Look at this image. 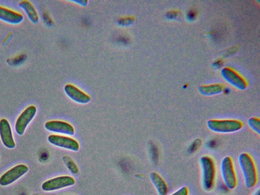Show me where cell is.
<instances>
[{
  "label": "cell",
  "instance_id": "obj_2",
  "mask_svg": "<svg viewBox=\"0 0 260 195\" xmlns=\"http://www.w3.org/2000/svg\"><path fill=\"white\" fill-rule=\"evenodd\" d=\"M199 165L202 187L206 191H211L214 185L216 175L214 161L210 156L204 155L200 158Z\"/></svg>",
  "mask_w": 260,
  "mask_h": 195
},
{
  "label": "cell",
  "instance_id": "obj_13",
  "mask_svg": "<svg viewBox=\"0 0 260 195\" xmlns=\"http://www.w3.org/2000/svg\"><path fill=\"white\" fill-rule=\"evenodd\" d=\"M150 180L158 195H167L168 186L163 178L156 172H152L149 175Z\"/></svg>",
  "mask_w": 260,
  "mask_h": 195
},
{
  "label": "cell",
  "instance_id": "obj_1",
  "mask_svg": "<svg viewBox=\"0 0 260 195\" xmlns=\"http://www.w3.org/2000/svg\"><path fill=\"white\" fill-rule=\"evenodd\" d=\"M238 162L245 186L247 188L253 187L257 182V174L252 158L248 153L243 152L239 154Z\"/></svg>",
  "mask_w": 260,
  "mask_h": 195
},
{
  "label": "cell",
  "instance_id": "obj_16",
  "mask_svg": "<svg viewBox=\"0 0 260 195\" xmlns=\"http://www.w3.org/2000/svg\"><path fill=\"white\" fill-rule=\"evenodd\" d=\"M65 164L70 171L73 174H77L78 172V169L75 163L71 159V158L66 156L64 160Z\"/></svg>",
  "mask_w": 260,
  "mask_h": 195
},
{
  "label": "cell",
  "instance_id": "obj_9",
  "mask_svg": "<svg viewBox=\"0 0 260 195\" xmlns=\"http://www.w3.org/2000/svg\"><path fill=\"white\" fill-rule=\"evenodd\" d=\"M45 128L51 132L73 136L75 134L74 127L69 123L60 120L48 121L45 123Z\"/></svg>",
  "mask_w": 260,
  "mask_h": 195
},
{
  "label": "cell",
  "instance_id": "obj_10",
  "mask_svg": "<svg viewBox=\"0 0 260 195\" xmlns=\"http://www.w3.org/2000/svg\"><path fill=\"white\" fill-rule=\"evenodd\" d=\"M0 137L3 145L8 148L13 149L15 147L11 126L6 119L0 120Z\"/></svg>",
  "mask_w": 260,
  "mask_h": 195
},
{
  "label": "cell",
  "instance_id": "obj_17",
  "mask_svg": "<svg viewBox=\"0 0 260 195\" xmlns=\"http://www.w3.org/2000/svg\"><path fill=\"white\" fill-rule=\"evenodd\" d=\"M188 188L186 186H182L170 195H188Z\"/></svg>",
  "mask_w": 260,
  "mask_h": 195
},
{
  "label": "cell",
  "instance_id": "obj_15",
  "mask_svg": "<svg viewBox=\"0 0 260 195\" xmlns=\"http://www.w3.org/2000/svg\"><path fill=\"white\" fill-rule=\"evenodd\" d=\"M247 124L250 129L258 135H260V120L256 117H251L247 120Z\"/></svg>",
  "mask_w": 260,
  "mask_h": 195
},
{
  "label": "cell",
  "instance_id": "obj_8",
  "mask_svg": "<svg viewBox=\"0 0 260 195\" xmlns=\"http://www.w3.org/2000/svg\"><path fill=\"white\" fill-rule=\"evenodd\" d=\"M48 140L51 144L73 151H77L79 149V144L77 140L69 137L50 135Z\"/></svg>",
  "mask_w": 260,
  "mask_h": 195
},
{
  "label": "cell",
  "instance_id": "obj_5",
  "mask_svg": "<svg viewBox=\"0 0 260 195\" xmlns=\"http://www.w3.org/2000/svg\"><path fill=\"white\" fill-rule=\"evenodd\" d=\"M75 184V180L70 176H60L45 181L41 187L44 191H54L67 187L71 186Z\"/></svg>",
  "mask_w": 260,
  "mask_h": 195
},
{
  "label": "cell",
  "instance_id": "obj_7",
  "mask_svg": "<svg viewBox=\"0 0 260 195\" xmlns=\"http://www.w3.org/2000/svg\"><path fill=\"white\" fill-rule=\"evenodd\" d=\"M36 112V107L34 105H30L20 114L15 124V131L19 135L21 136L24 134L27 126L32 120Z\"/></svg>",
  "mask_w": 260,
  "mask_h": 195
},
{
  "label": "cell",
  "instance_id": "obj_3",
  "mask_svg": "<svg viewBox=\"0 0 260 195\" xmlns=\"http://www.w3.org/2000/svg\"><path fill=\"white\" fill-rule=\"evenodd\" d=\"M207 126L214 133L229 134L241 130L243 123L236 119H210L207 122Z\"/></svg>",
  "mask_w": 260,
  "mask_h": 195
},
{
  "label": "cell",
  "instance_id": "obj_4",
  "mask_svg": "<svg viewBox=\"0 0 260 195\" xmlns=\"http://www.w3.org/2000/svg\"><path fill=\"white\" fill-rule=\"evenodd\" d=\"M220 173L226 187L233 189L237 184V179L232 158L229 156L223 157L220 162Z\"/></svg>",
  "mask_w": 260,
  "mask_h": 195
},
{
  "label": "cell",
  "instance_id": "obj_14",
  "mask_svg": "<svg viewBox=\"0 0 260 195\" xmlns=\"http://www.w3.org/2000/svg\"><path fill=\"white\" fill-rule=\"evenodd\" d=\"M18 5L25 12L31 22L35 24L38 23L39 17L37 12L30 2L22 1L19 3Z\"/></svg>",
  "mask_w": 260,
  "mask_h": 195
},
{
  "label": "cell",
  "instance_id": "obj_6",
  "mask_svg": "<svg viewBox=\"0 0 260 195\" xmlns=\"http://www.w3.org/2000/svg\"><path fill=\"white\" fill-rule=\"evenodd\" d=\"M28 171V167L24 164H19L13 167L1 176L0 185L5 186L11 184L26 173Z\"/></svg>",
  "mask_w": 260,
  "mask_h": 195
},
{
  "label": "cell",
  "instance_id": "obj_18",
  "mask_svg": "<svg viewBox=\"0 0 260 195\" xmlns=\"http://www.w3.org/2000/svg\"><path fill=\"white\" fill-rule=\"evenodd\" d=\"M252 195H260L259 188H258L257 189H255V190L254 191Z\"/></svg>",
  "mask_w": 260,
  "mask_h": 195
},
{
  "label": "cell",
  "instance_id": "obj_19",
  "mask_svg": "<svg viewBox=\"0 0 260 195\" xmlns=\"http://www.w3.org/2000/svg\"><path fill=\"white\" fill-rule=\"evenodd\" d=\"M194 16V14L193 13H192V12H190L189 13V15H188V17H190V18H192V17H193Z\"/></svg>",
  "mask_w": 260,
  "mask_h": 195
},
{
  "label": "cell",
  "instance_id": "obj_12",
  "mask_svg": "<svg viewBox=\"0 0 260 195\" xmlns=\"http://www.w3.org/2000/svg\"><path fill=\"white\" fill-rule=\"evenodd\" d=\"M0 20L11 24H18L23 20V15L17 12L0 6Z\"/></svg>",
  "mask_w": 260,
  "mask_h": 195
},
{
  "label": "cell",
  "instance_id": "obj_11",
  "mask_svg": "<svg viewBox=\"0 0 260 195\" xmlns=\"http://www.w3.org/2000/svg\"><path fill=\"white\" fill-rule=\"evenodd\" d=\"M67 94L75 102L80 104H86L90 100V97L75 86L67 84L64 86Z\"/></svg>",
  "mask_w": 260,
  "mask_h": 195
}]
</instances>
